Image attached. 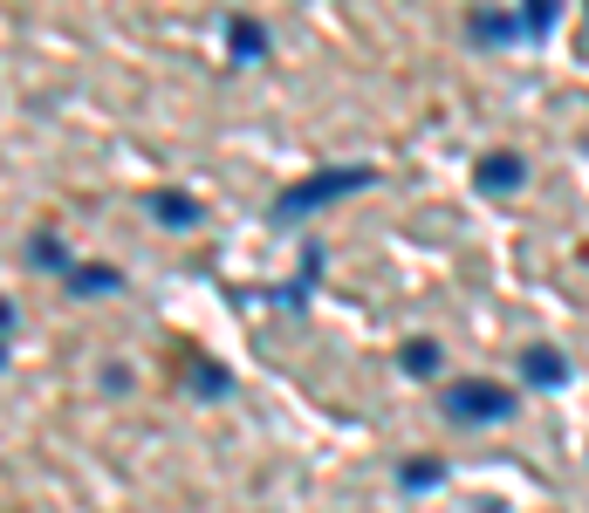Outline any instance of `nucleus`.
I'll return each mask as SVG.
<instances>
[{"instance_id": "f257e3e1", "label": "nucleus", "mask_w": 589, "mask_h": 513, "mask_svg": "<svg viewBox=\"0 0 589 513\" xmlns=\"http://www.w3.org/2000/svg\"><path fill=\"white\" fill-rule=\"evenodd\" d=\"M452 404H459V410H500L507 397H494V391H459Z\"/></svg>"}]
</instances>
